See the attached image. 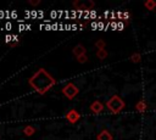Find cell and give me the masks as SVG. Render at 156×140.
<instances>
[{"mask_svg":"<svg viewBox=\"0 0 156 140\" xmlns=\"http://www.w3.org/2000/svg\"><path fill=\"white\" fill-rule=\"evenodd\" d=\"M30 86L39 94H45L50 88L55 85V79L44 68H39L29 79Z\"/></svg>","mask_w":156,"mask_h":140,"instance_id":"6da1fadb","label":"cell"},{"mask_svg":"<svg viewBox=\"0 0 156 140\" xmlns=\"http://www.w3.org/2000/svg\"><path fill=\"white\" fill-rule=\"evenodd\" d=\"M106 106H107V108H108L112 113H119V112L124 108L126 103H124V101H123L118 95H113V96H111L110 100L106 102Z\"/></svg>","mask_w":156,"mask_h":140,"instance_id":"7a4b0ae2","label":"cell"},{"mask_svg":"<svg viewBox=\"0 0 156 140\" xmlns=\"http://www.w3.org/2000/svg\"><path fill=\"white\" fill-rule=\"evenodd\" d=\"M78 91H79V89H78L73 83H68V84H66V85L63 86V89H62V94H63L66 97H68L69 100L73 99V97L78 94Z\"/></svg>","mask_w":156,"mask_h":140,"instance_id":"3957f363","label":"cell"},{"mask_svg":"<svg viewBox=\"0 0 156 140\" xmlns=\"http://www.w3.org/2000/svg\"><path fill=\"white\" fill-rule=\"evenodd\" d=\"M94 2L88 0V1H80V0H77L73 2V6L76 7V10H82V11H90V9L94 7Z\"/></svg>","mask_w":156,"mask_h":140,"instance_id":"277c9868","label":"cell"},{"mask_svg":"<svg viewBox=\"0 0 156 140\" xmlns=\"http://www.w3.org/2000/svg\"><path fill=\"white\" fill-rule=\"evenodd\" d=\"M66 118H67V121H68L69 123L74 124V123H76V122H78V119L80 118V114H79L76 110H71V111H68V112H67Z\"/></svg>","mask_w":156,"mask_h":140,"instance_id":"5b68a950","label":"cell"},{"mask_svg":"<svg viewBox=\"0 0 156 140\" xmlns=\"http://www.w3.org/2000/svg\"><path fill=\"white\" fill-rule=\"evenodd\" d=\"M90 110H91L93 113L99 114V113H101V112L104 111V105H102L100 101H94V102L90 105Z\"/></svg>","mask_w":156,"mask_h":140,"instance_id":"8992f818","label":"cell"},{"mask_svg":"<svg viewBox=\"0 0 156 140\" xmlns=\"http://www.w3.org/2000/svg\"><path fill=\"white\" fill-rule=\"evenodd\" d=\"M73 54L76 57H79L82 55H85V47L82 45V44H78L73 47Z\"/></svg>","mask_w":156,"mask_h":140,"instance_id":"52a82bcc","label":"cell"},{"mask_svg":"<svg viewBox=\"0 0 156 140\" xmlns=\"http://www.w3.org/2000/svg\"><path fill=\"white\" fill-rule=\"evenodd\" d=\"M98 140H112V135L108 130H102L99 135H98Z\"/></svg>","mask_w":156,"mask_h":140,"instance_id":"ba28073f","label":"cell"},{"mask_svg":"<svg viewBox=\"0 0 156 140\" xmlns=\"http://www.w3.org/2000/svg\"><path fill=\"white\" fill-rule=\"evenodd\" d=\"M146 108H147V106H146V102H145L144 100L139 101V102L135 105V110H136L138 112H144V111H146Z\"/></svg>","mask_w":156,"mask_h":140,"instance_id":"9c48e42d","label":"cell"},{"mask_svg":"<svg viewBox=\"0 0 156 140\" xmlns=\"http://www.w3.org/2000/svg\"><path fill=\"white\" fill-rule=\"evenodd\" d=\"M144 6H145L147 10L152 11V10H155V7H156V1H155V0H146L145 4H144Z\"/></svg>","mask_w":156,"mask_h":140,"instance_id":"30bf717a","label":"cell"},{"mask_svg":"<svg viewBox=\"0 0 156 140\" xmlns=\"http://www.w3.org/2000/svg\"><path fill=\"white\" fill-rule=\"evenodd\" d=\"M96 56H98L99 60H105V58L107 57V51H106L105 49H102V50H98V51H96Z\"/></svg>","mask_w":156,"mask_h":140,"instance_id":"8fae6325","label":"cell"},{"mask_svg":"<svg viewBox=\"0 0 156 140\" xmlns=\"http://www.w3.org/2000/svg\"><path fill=\"white\" fill-rule=\"evenodd\" d=\"M34 131H35V129H34V127H32V125H28V127H26V128L23 129V133H24L27 136L33 135V134H34Z\"/></svg>","mask_w":156,"mask_h":140,"instance_id":"7c38bea8","label":"cell"},{"mask_svg":"<svg viewBox=\"0 0 156 140\" xmlns=\"http://www.w3.org/2000/svg\"><path fill=\"white\" fill-rule=\"evenodd\" d=\"M140 60H141V55L139 52H135V54H133L130 56V61L133 63H138V62H140Z\"/></svg>","mask_w":156,"mask_h":140,"instance_id":"4fadbf2b","label":"cell"},{"mask_svg":"<svg viewBox=\"0 0 156 140\" xmlns=\"http://www.w3.org/2000/svg\"><path fill=\"white\" fill-rule=\"evenodd\" d=\"M105 45H106V43H105L102 39H99V40L95 43V46L98 47V50H102V49H105Z\"/></svg>","mask_w":156,"mask_h":140,"instance_id":"5bb4252c","label":"cell"},{"mask_svg":"<svg viewBox=\"0 0 156 140\" xmlns=\"http://www.w3.org/2000/svg\"><path fill=\"white\" fill-rule=\"evenodd\" d=\"M77 61H78L79 63H85V62L88 61V57H87V55H82V56L77 57Z\"/></svg>","mask_w":156,"mask_h":140,"instance_id":"9a60e30c","label":"cell"},{"mask_svg":"<svg viewBox=\"0 0 156 140\" xmlns=\"http://www.w3.org/2000/svg\"><path fill=\"white\" fill-rule=\"evenodd\" d=\"M12 40H13V37L11 35V34H7L6 37H5V43H12Z\"/></svg>","mask_w":156,"mask_h":140,"instance_id":"2e32d148","label":"cell"},{"mask_svg":"<svg viewBox=\"0 0 156 140\" xmlns=\"http://www.w3.org/2000/svg\"><path fill=\"white\" fill-rule=\"evenodd\" d=\"M28 2H29V5H32V6H37V5L40 4V0H28Z\"/></svg>","mask_w":156,"mask_h":140,"instance_id":"e0dca14e","label":"cell"},{"mask_svg":"<svg viewBox=\"0 0 156 140\" xmlns=\"http://www.w3.org/2000/svg\"><path fill=\"white\" fill-rule=\"evenodd\" d=\"M11 28H12L11 22H6V23H5V29H6V30H11Z\"/></svg>","mask_w":156,"mask_h":140,"instance_id":"ac0fdd59","label":"cell"},{"mask_svg":"<svg viewBox=\"0 0 156 140\" xmlns=\"http://www.w3.org/2000/svg\"><path fill=\"white\" fill-rule=\"evenodd\" d=\"M38 18H39V19H43V18H44V11H43V10L38 11Z\"/></svg>","mask_w":156,"mask_h":140,"instance_id":"d6986e66","label":"cell"},{"mask_svg":"<svg viewBox=\"0 0 156 140\" xmlns=\"http://www.w3.org/2000/svg\"><path fill=\"white\" fill-rule=\"evenodd\" d=\"M30 17H33V18H35V17H38V11H35V10H33V11H30Z\"/></svg>","mask_w":156,"mask_h":140,"instance_id":"ffe728a7","label":"cell"},{"mask_svg":"<svg viewBox=\"0 0 156 140\" xmlns=\"http://www.w3.org/2000/svg\"><path fill=\"white\" fill-rule=\"evenodd\" d=\"M50 17H51V18L58 17V16H57V11H51V12H50Z\"/></svg>","mask_w":156,"mask_h":140,"instance_id":"44dd1931","label":"cell"},{"mask_svg":"<svg viewBox=\"0 0 156 140\" xmlns=\"http://www.w3.org/2000/svg\"><path fill=\"white\" fill-rule=\"evenodd\" d=\"M71 15H72V18H77V10H72L71 11Z\"/></svg>","mask_w":156,"mask_h":140,"instance_id":"7402d4cb","label":"cell"},{"mask_svg":"<svg viewBox=\"0 0 156 140\" xmlns=\"http://www.w3.org/2000/svg\"><path fill=\"white\" fill-rule=\"evenodd\" d=\"M63 15H65V11H62V10H58V11H57V16H58V18H61Z\"/></svg>","mask_w":156,"mask_h":140,"instance_id":"603a6c76","label":"cell"},{"mask_svg":"<svg viewBox=\"0 0 156 140\" xmlns=\"http://www.w3.org/2000/svg\"><path fill=\"white\" fill-rule=\"evenodd\" d=\"M26 29V26L23 24V23H21L20 26H18V30H24Z\"/></svg>","mask_w":156,"mask_h":140,"instance_id":"cb8c5ba5","label":"cell"},{"mask_svg":"<svg viewBox=\"0 0 156 140\" xmlns=\"http://www.w3.org/2000/svg\"><path fill=\"white\" fill-rule=\"evenodd\" d=\"M18 44H20V43H18V41H12V43H11V44H10V47H15V46H17V45H18Z\"/></svg>","mask_w":156,"mask_h":140,"instance_id":"d4e9b609","label":"cell"},{"mask_svg":"<svg viewBox=\"0 0 156 140\" xmlns=\"http://www.w3.org/2000/svg\"><path fill=\"white\" fill-rule=\"evenodd\" d=\"M11 17H12V18H17V12H16V11H12V12H11Z\"/></svg>","mask_w":156,"mask_h":140,"instance_id":"484cf974","label":"cell"},{"mask_svg":"<svg viewBox=\"0 0 156 140\" xmlns=\"http://www.w3.org/2000/svg\"><path fill=\"white\" fill-rule=\"evenodd\" d=\"M5 17V11H2V10H0V19H2Z\"/></svg>","mask_w":156,"mask_h":140,"instance_id":"4316f807","label":"cell"},{"mask_svg":"<svg viewBox=\"0 0 156 140\" xmlns=\"http://www.w3.org/2000/svg\"><path fill=\"white\" fill-rule=\"evenodd\" d=\"M68 16H69V12H68V11L66 10V11H65V19H67V18H69Z\"/></svg>","mask_w":156,"mask_h":140,"instance_id":"83f0119b","label":"cell"},{"mask_svg":"<svg viewBox=\"0 0 156 140\" xmlns=\"http://www.w3.org/2000/svg\"><path fill=\"white\" fill-rule=\"evenodd\" d=\"M45 28H46L48 30H50V29H52V26H51V24H46V26H45Z\"/></svg>","mask_w":156,"mask_h":140,"instance_id":"f1b7e54d","label":"cell"},{"mask_svg":"<svg viewBox=\"0 0 156 140\" xmlns=\"http://www.w3.org/2000/svg\"><path fill=\"white\" fill-rule=\"evenodd\" d=\"M89 17H95V11H90V15Z\"/></svg>","mask_w":156,"mask_h":140,"instance_id":"f546056e","label":"cell"},{"mask_svg":"<svg viewBox=\"0 0 156 140\" xmlns=\"http://www.w3.org/2000/svg\"><path fill=\"white\" fill-rule=\"evenodd\" d=\"M91 27H93V28L95 29V28H98V24H96L95 22H93V23H91Z\"/></svg>","mask_w":156,"mask_h":140,"instance_id":"4dcf8cb0","label":"cell"},{"mask_svg":"<svg viewBox=\"0 0 156 140\" xmlns=\"http://www.w3.org/2000/svg\"><path fill=\"white\" fill-rule=\"evenodd\" d=\"M74 29H77V24H76V23L72 24V30H74Z\"/></svg>","mask_w":156,"mask_h":140,"instance_id":"1f68e13d","label":"cell"},{"mask_svg":"<svg viewBox=\"0 0 156 140\" xmlns=\"http://www.w3.org/2000/svg\"><path fill=\"white\" fill-rule=\"evenodd\" d=\"M30 28H32V27H30V24H26V29H28V30H30Z\"/></svg>","mask_w":156,"mask_h":140,"instance_id":"d6a6232c","label":"cell"}]
</instances>
